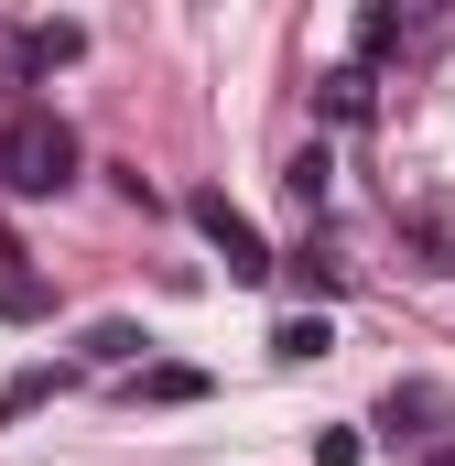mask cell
Instances as JSON below:
<instances>
[{
  "label": "cell",
  "instance_id": "6da1fadb",
  "mask_svg": "<svg viewBox=\"0 0 455 466\" xmlns=\"http://www.w3.org/2000/svg\"><path fill=\"white\" fill-rule=\"evenodd\" d=\"M0 185L11 196H66L76 185V130L55 109H11V130H0Z\"/></svg>",
  "mask_w": 455,
  "mask_h": 466
},
{
  "label": "cell",
  "instance_id": "7a4b0ae2",
  "mask_svg": "<svg viewBox=\"0 0 455 466\" xmlns=\"http://www.w3.org/2000/svg\"><path fill=\"white\" fill-rule=\"evenodd\" d=\"M185 218H196V238H207V249L228 260V282H271V271H282V260H271V238L249 228V218L228 207L217 185H207V196H185Z\"/></svg>",
  "mask_w": 455,
  "mask_h": 466
},
{
  "label": "cell",
  "instance_id": "3957f363",
  "mask_svg": "<svg viewBox=\"0 0 455 466\" xmlns=\"http://www.w3.org/2000/svg\"><path fill=\"white\" fill-rule=\"evenodd\" d=\"M87 55V22H33V33H11V66L22 76H55V66H76Z\"/></svg>",
  "mask_w": 455,
  "mask_h": 466
},
{
  "label": "cell",
  "instance_id": "277c9868",
  "mask_svg": "<svg viewBox=\"0 0 455 466\" xmlns=\"http://www.w3.org/2000/svg\"><path fill=\"white\" fill-rule=\"evenodd\" d=\"M326 185H337V163H326V141H304V152L282 163V196H293V207H326Z\"/></svg>",
  "mask_w": 455,
  "mask_h": 466
},
{
  "label": "cell",
  "instance_id": "5b68a950",
  "mask_svg": "<svg viewBox=\"0 0 455 466\" xmlns=\"http://www.w3.org/2000/svg\"><path fill=\"white\" fill-rule=\"evenodd\" d=\"M337 348V326H326V315H282V326H271V358H293V369H304V358H326Z\"/></svg>",
  "mask_w": 455,
  "mask_h": 466
},
{
  "label": "cell",
  "instance_id": "8992f818",
  "mask_svg": "<svg viewBox=\"0 0 455 466\" xmlns=\"http://www.w3.org/2000/svg\"><path fill=\"white\" fill-rule=\"evenodd\" d=\"M141 348H152V337H141V326H119V315H109V326H87V358H76V369H130Z\"/></svg>",
  "mask_w": 455,
  "mask_h": 466
},
{
  "label": "cell",
  "instance_id": "52a82bcc",
  "mask_svg": "<svg viewBox=\"0 0 455 466\" xmlns=\"http://www.w3.org/2000/svg\"><path fill=\"white\" fill-rule=\"evenodd\" d=\"M66 380H76V369H22V380L0 390V423H22V412H44V401H55Z\"/></svg>",
  "mask_w": 455,
  "mask_h": 466
},
{
  "label": "cell",
  "instance_id": "ba28073f",
  "mask_svg": "<svg viewBox=\"0 0 455 466\" xmlns=\"http://www.w3.org/2000/svg\"><path fill=\"white\" fill-rule=\"evenodd\" d=\"M434 412H445V390H423V380H401V390L379 401V423H390V434H423Z\"/></svg>",
  "mask_w": 455,
  "mask_h": 466
},
{
  "label": "cell",
  "instance_id": "9c48e42d",
  "mask_svg": "<svg viewBox=\"0 0 455 466\" xmlns=\"http://www.w3.org/2000/svg\"><path fill=\"white\" fill-rule=\"evenodd\" d=\"M315 98H326V119H369V66H337Z\"/></svg>",
  "mask_w": 455,
  "mask_h": 466
},
{
  "label": "cell",
  "instance_id": "30bf717a",
  "mask_svg": "<svg viewBox=\"0 0 455 466\" xmlns=\"http://www.w3.org/2000/svg\"><path fill=\"white\" fill-rule=\"evenodd\" d=\"M141 401H207V369H152Z\"/></svg>",
  "mask_w": 455,
  "mask_h": 466
},
{
  "label": "cell",
  "instance_id": "8fae6325",
  "mask_svg": "<svg viewBox=\"0 0 455 466\" xmlns=\"http://www.w3.org/2000/svg\"><path fill=\"white\" fill-rule=\"evenodd\" d=\"M0 315L33 326V315H44V282H33V271H0Z\"/></svg>",
  "mask_w": 455,
  "mask_h": 466
},
{
  "label": "cell",
  "instance_id": "7c38bea8",
  "mask_svg": "<svg viewBox=\"0 0 455 466\" xmlns=\"http://www.w3.org/2000/svg\"><path fill=\"white\" fill-rule=\"evenodd\" d=\"M390 44H401V11H358V66L390 55Z\"/></svg>",
  "mask_w": 455,
  "mask_h": 466
},
{
  "label": "cell",
  "instance_id": "4fadbf2b",
  "mask_svg": "<svg viewBox=\"0 0 455 466\" xmlns=\"http://www.w3.org/2000/svg\"><path fill=\"white\" fill-rule=\"evenodd\" d=\"M315 466H358V434H347V423H326V434H315Z\"/></svg>",
  "mask_w": 455,
  "mask_h": 466
},
{
  "label": "cell",
  "instance_id": "5bb4252c",
  "mask_svg": "<svg viewBox=\"0 0 455 466\" xmlns=\"http://www.w3.org/2000/svg\"><path fill=\"white\" fill-rule=\"evenodd\" d=\"M423 466H455V445H434V456H423Z\"/></svg>",
  "mask_w": 455,
  "mask_h": 466
}]
</instances>
